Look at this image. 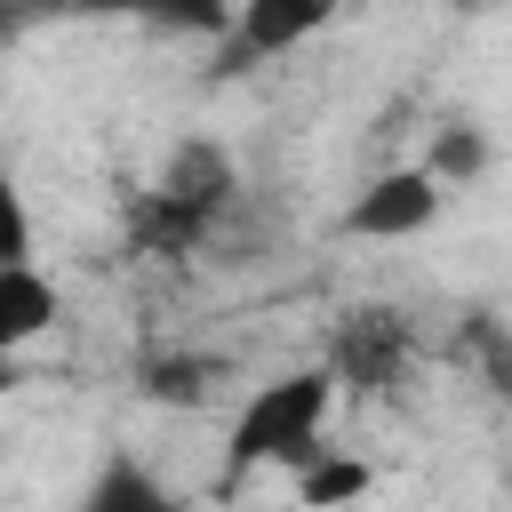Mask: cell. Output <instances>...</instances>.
I'll return each mask as SVG.
<instances>
[{"instance_id":"14","label":"cell","mask_w":512,"mask_h":512,"mask_svg":"<svg viewBox=\"0 0 512 512\" xmlns=\"http://www.w3.org/2000/svg\"><path fill=\"white\" fill-rule=\"evenodd\" d=\"M456 8H496V0H456Z\"/></svg>"},{"instance_id":"10","label":"cell","mask_w":512,"mask_h":512,"mask_svg":"<svg viewBox=\"0 0 512 512\" xmlns=\"http://www.w3.org/2000/svg\"><path fill=\"white\" fill-rule=\"evenodd\" d=\"M424 168H432L440 184H472V176L488 168V136H480L472 120H448V128L432 136V152H424Z\"/></svg>"},{"instance_id":"8","label":"cell","mask_w":512,"mask_h":512,"mask_svg":"<svg viewBox=\"0 0 512 512\" xmlns=\"http://www.w3.org/2000/svg\"><path fill=\"white\" fill-rule=\"evenodd\" d=\"M80 512H184L144 464H128V456H104V472L88 480V496H80Z\"/></svg>"},{"instance_id":"5","label":"cell","mask_w":512,"mask_h":512,"mask_svg":"<svg viewBox=\"0 0 512 512\" xmlns=\"http://www.w3.org/2000/svg\"><path fill=\"white\" fill-rule=\"evenodd\" d=\"M336 8H344V0H232V64L304 48L312 32H328Z\"/></svg>"},{"instance_id":"7","label":"cell","mask_w":512,"mask_h":512,"mask_svg":"<svg viewBox=\"0 0 512 512\" xmlns=\"http://www.w3.org/2000/svg\"><path fill=\"white\" fill-rule=\"evenodd\" d=\"M216 360L208 352H152L144 368H136V392L152 400V408H200L208 392H216Z\"/></svg>"},{"instance_id":"11","label":"cell","mask_w":512,"mask_h":512,"mask_svg":"<svg viewBox=\"0 0 512 512\" xmlns=\"http://www.w3.org/2000/svg\"><path fill=\"white\" fill-rule=\"evenodd\" d=\"M120 8H136L168 32H232V0H120Z\"/></svg>"},{"instance_id":"2","label":"cell","mask_w":512,"mask_h":512,"mask_svg":"<svg viewBox=\"0 0 512 512\" xmlns=\"http://www.w3.org/2000/svg\"><path fill=\"white\" fill-rule=\"evenodd\" d=\"M336 416V376L328 368H288L272 384H256L224 432V488H240L256 464H288L304 472L320 456V432Z\"/></svg>"},{"instance_id":"1","label":"cell","mask_w":512,"mask_h":512,"mask_svg":"<svg viewBox=\"0 0 512 512\" xmlns=\"http://www.w3.org/2000/svg\"><path fill=\"white\" fill-rule=\"evenodd\" d=\"M232 208H240L232 152L208 144V136H184L160 160V176L128 200V248L136 256H160V264H184L192 248H216V232H224Z\"/></svg>"},{"instance_id":"12","label":"cell","mask_w":512,"mask_h":512,"mask_svg":"<svg viewBox=\"0 0 512 512\" xmlns=\"http://www.w3.org/2000/svg\"><path fill=\"white\" fill-rule=\"evenodd\" d=\"M0 264H32V208L8 176V160H0Z\"/></svg>"},{"instance_id":"9","label":"cell","mask_w":512,"mask_h":512,"mask_svg":"<svg viewBox=\"0 0 512 512\" xmlns=\"http://www.w3.org/2000/svg\"><path fill=\"white\" fill-rule=\"evenodd\" d=\"M368 480H376V472H368L360 456H336V448H320V456L296 472V504H304V512H344L352 496H368Z\"/></svg>"},{"instance_id":"3","label":"cell","mask_w":512,"mask_h":512,"mask_svg":"<svg viewBox=\"0 0 512 512\" xmlns=\"http://www.w3.org/2000/svg\"><path fill=\"white\" fill-rule=\"evenodd\" d=\"M320 368H328L336 384L368 392V400L408 392V376H416V320H408L400 304H344V312L328 320Z\"/></svg>"},{"instance_id":"13","label":"cell","mask_w":512,"mask_h":512,"mask_svg":"<svg viewBox=\"0 0 512 512\" xmlns=\"http://www.w3.org/2000/svg\"><path fill=\"white\" fill-rule=\"evenodd\" d=\"M464 344L480 352V368H488V384H496V392H512V336H504V328H496L488 312H472V320H464Z\"/></svg>"},{"instance_id":"6","label":"cell","mask_w":512,"mask_h":512,"mask_svg":"<svg viewBox=\"0 0 512 512\" xmlns=\"http://www.w3.org/2000/svg\"><path fill=\"white\" fill-rule=\"evenodd\" d=\"M56 328V280L40 264H0V352H24Z\"/></svg>"},{"instance_id":"4","label":"cell","mask_w":512,"mask_h":512,"mask_svg":"<svg viewBox=\"0 0 512 512\" xmlns=\"http://www.w3.org/2000/svg\"><path fill=\"white\" fill-rule=\"evenodd\" d=\"M440 216V176L432 168H384L360 184V200L344 208V232L352 240H408Z\"/></svg>"}]
</instances>
